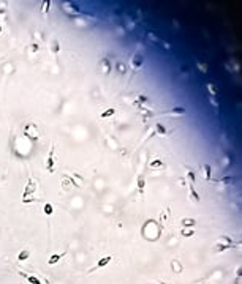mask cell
Here are the masks:
<instances>
[{
    "label": "cell",
    "instance_id": "8fae6325",
    "mask_svg": "<svg viewBox=\"0 0 242 284\" xmlns=\"http://www.w3.org/2000/svg\"><path fill=\"white\" fill-rule=\"evenodd\" d=\"M43 213L46 216H51L52 213H54V205L52 204H49V202H46L44 204V207H43Z\"/></svg>",
    "mask_w": 242,
    "mask_h": 284
},
{
    "label": "cell",
    "instance_id": "8992f818",
    "mask_svg": "<svg viewBox=\"0 0 242 284\" xmlns=\"http://www.w3.org/2000/svg\"><path fill=\"white\" fill-rule=\"evenodd\" d=\"M188 189H190V199H191L193 202H195V204H198L201 197H200V194L196 193V189H195V185H191V183H190V185H188Z\"/></svg>",
    "mask_w": 242,
    "mask_h": 284
},
{
    "label": "cell",
    "instance_id": "ac0fdd59",
    "mask_svg": "<svg viewBox=\"0 0 242 284\" xmlns=\"http://www.w3.org/2000/svg\"><path fill=\"white\" fill-rule=\"evenodd\" d=\"M171 268H173L174 272H177V273H180V272H182V265L179 264V260H176V259H173V260H171Z\"/></svg>",
    "mask_w": 242,
    "mask_h": 284
},
{
    "label": "cell",
    "instance_id": "484cf974",
    "mask_svg": "<svg viewBox=\"0 0 242 284\" xmlns=\"http://www.w3.org/2000/svg\"><path fill=\"white\" fill-rule=\"evenodd\" d=\"M30 51H32V52H38V51H40L38 44H35V43H33V44H30Z\"/></svg>",
    "mask_w": 242,
    "mask_h": 284
},
{
    "label": "cell",
    "instance_id": "7402d4cb",
    "mask_svg": "<svg viewBox=\"0 0 242 284\" xmlns=\"http://www.w3.org/2000/svg\"><path fill=\"white\" fill-rule=\"evenodd\" d=\"M180 235H182V237H193V235H195V232H193L191 229H188V230H187V229H182V230H180Z\"/></svg>",
    "mask_w": 242,
    "mask_h": 284
},
{
    "label": "cell",
    "instance_id": "4dcf8cb0",
    "mask_svg": "<svg viewBox=\"0 0 242 284\" xmlns=\"http://www.w3.org/2000/svg\"><path fill=\"white\" fill-rule=\"evenodd\" d=\"M0 33H2V26H0Z\"/></svg>",
    "mask_w": 242,
    "mask_h": 284
},
{
    "label": "cell",
    "instance_id": "ffe728a7",
    "mask_svg": "<svg viewBox=\"0 0 242 284\" xmlns=\"http://www.w3.org/2000/svg\"><path fill=\"white\" fill-rule=\"evenodd\" d=\"M51 5H52V2H43V10H41V13L43 14H47V11H49V8H51Z\"/></svg>",
    "mask_w": 242,
    "mask_h": 284
},
{
    "label": "cell",
    "instance_id": "4316f807",
    "mask_svg": "<svg viewBox=\"0 0 242 284\" xmlns=\"http://www.w3.org/2000/svg\"><path fill=\"white\" fill-rule=\"evenodd\" d=\"M35 201H37V199H35L33 196H30V199H24L22 204H29V202H35Z\"/></svg>",
    "mask_w": 242,
    "mask_h": 284
},
{
    "label": "cell",
    "instance_id": "603a6c76",
    "mask_svg": "<svg viewBox=\"0 0 242 284\" xmlns=\"http://www.w3.org/2000/svg\"><path fill=\"white\" fill-rule=\"evenodd\" d=\"M149 101H151V100H149V98L146 97V95H138V104H139V103H144V104H147Z\"/></svg>",
    "mask_w": 242,
    "mask_h": 284
},
{
    "label": "cell",
    "instance_id": "44dd1931",
    "mask_svg": "<svg viewBox=\"0 0 242 284\" xmlns=\"http://www.w3.org/2000/svg\"><path fill=\"white\" fill-rule=\"evenodd\" d=\"M187 177L190 178V183H191V185H195V182H196V175H195V172L188 169V172H187Z\"/></svg>",
    "mask_w": 242,
    "mask_h": 284
},
{
    "label": "cell",
    "instance_id": "5b68a950",
    "mask_svg": "<svg viewBox=\"0 0 242 284\" xmlns=\"http://www.w3.org/2000/svg\"><path fill=\"white\" fill-rule=\"evenodd\" d=\"M65 254L67 253H56V254H52L49 259H47V265H56L59 260H62L65 257Z\"/></svg>",
    "mask_w": 242,
    "mask_h": 284
},
{
    "label": "cell",
    "instance_id": "6da1fadb",
    "mask_svg": "<svg viewBox=\"0 0 242 284\" xmlns=\"http://www.w3.org/2000/svg\"><path fill=\"white\" fill-rule=\"evenodd\" d=\"M35 191H37V183L33 182V178H32V177H29L27 185H26V188H24V193H22L21 199H22V201H24V199H29L30 196H33V194H35Z\"/></svg>",
    "mask_w": 242,
    "mask_h": 284
},
{
    "label": "cell",
    "instance_id": "83f0119b",
    "mask_svg": "<svg viewBox=\"0 0 242 284\" xmlns=\"http://www.w3.org/2000/svg\"><path fill=\"white\" fill-rule=\"evenodd\" d=\"M240 273H242V267L239 265V267L236 268V276H237V278H240Z\"/></svg>",
    "mask_w": 242,
    "mask_h": 284
},
{
    "label": "cell",
    "instance_id": "2e32d148",
    "mask_svg": "<svg viewBox=\"0 0 242 284\" xmlns=\"http://www.w3.org/2000/svg\"><path fill=\"white\" fill-rule=\"evenodd\" d=\"M101 66L105 68V74H109V73H111L112 66H111V63H109L108 59H103V60H101Z\"/></svg>",
    "mask_w": 242,
    "mask_h": 284
},
{
    "label": "cell",
    "instance_id": "f546056e",
    "mask_svg": "<svg viewBox=\"0 0 242 284\" xmlns=\"http://www.w3.org/2000/svg\"><path fill=\"white\" fill-rule=\"evenodd\" d=\"M158 284H168V282H163V281H158Z\"/></svg>",
    "mask_w": 242,
    "mask_h": 284
},
{
    "label": "cell",
    "instance_id": "7c38bea8",
    "mask_svg": "<svg viewBox=\"0 0 242 284\" xmlns=\"http://www.w3.org/2000/svg\"><path fill=\"white\" fill-rule=\"evenodd\" d=\"M144 188H146V178H144L142 175L138 177V189H139V194L142 196L144 194Z\"/></svg>",
    "mask_w": 242,
    "mask_h": 284
},
{
    "label": "cell",
    "instance_id": "ba28073f",
    "mask_svg": "<svg viewBox=\"0 0 242 284\" xmlns=\"http://www.w3.org/2000/svg\"><path fill=\"white\" fill-rule=\"evenodd\" d=\"M30 257V251L29 249H21L17 254V262H26V260Z\"/></svg>",
    "mask_w": 242,
    "mask_h": 284
},
{
    "label": "cell",
    "instance_id": "d4e9b609",
    "mask_svg": "<svg viewBox=\"0 0 242 284\" xmlns=\"http://www.w3.org/2000/svg\"><path fill=\"white\" fill-rule=\"evenodd\" d=\"M220 182H222V183H234L236 178H234V177H223V178H220Z\"/></svg>",
    "mask_w": 242,
    "mask_h": 284
},
{
    "label": "cell",
    "instance_id": "4fadbf2b",
    "mask_svg": "<svg viewBox=\"0 0 242 284\" xmlns=\"http://www.w3.org/2000/svg\"><path fill=\"white\" fill-rule=\"evenodd\" d=\"M116 114V109L114 107H108V109H105L101 114H100V118H108V117H112Z\"/></svg>",
    "mask_w": 242,
    "mask_h": 284
},
{
    "label": "cell",
    "instance_id": "e0dca14e",
    "mask_svg": "<svg viewBox=\"0 0 242 284\" xmlns=\"http://www.w3.org/2000/svg\"><path fill=\"white\" fill-rule=\"evenodd\" d=\"M168 114L169 115H185L187 111L184 107H174V109H171V112H168Z\"/></svg>",
    "mask_w": 242,
    "mask_h": 284
},
{
    "label": "cell",
    "instance_id": "9a60e30c",
    "mask_svg": "<svg viewBox=\"0 0 242 284\" xmlns=\"http://www.w3.org/2000/svg\"><path fill=\"white\" fill-rule=\"evenodd\" d=\"M203 169H204V177H206V180H210V178H212V168H210V164H204Z\"/></svg>",
    "mask_w": 242,
    "mask_h": 284
},
{
    "label": "cell",
    "instance_id": "3957f363",
    "mask_svg": "<svg viewBox=\"0 0 242 284\" xmlns=\"http://www.w3.org/2000/svg\"><path fill=\"white\" fill-rule=\"evenodd\" d=\"M142 63H144V55H142V54H139V52H136V54L131 57V65H133V69H138V68H141V66H142Z\"/></svg>",
    "mask_w": 242,
    "mask_h": 284
},
{
    "label": "cell",
    "instance_id": "30bf717a",
    "mask_svg": "<svg viewBox=\"0 0 242 284\" xmlns=\"http://www.w3.org/2000/svg\"><path fill=\"white\" fill-rule=\"evenodd\" d=\"M149 166H151V169H160V168H165V161L157 158V159L151 161V163H149Z\"/></svg>",
    "mask_w": 242,
    "mask_h": 284
},
{
    "label": "cell",
    "instance_id": "277c9868",
    "mask_svg": "<svg viewBox=\"0 0 242 284\" xmlns=\"http://www.w3.org/2000/svg\"><path fill=\"white\" fill-rule=\"evenodd\" d=\"M109 262H112V256H105V257H101L98 262H96L95 268H92L90 272H93V270H96V268H103V267H106Z\"/></svg>",
    "mask_w": 242,
    "mask_h": 284
},
{
    "label": "cell",
    "instance_id": "d6986e66",
    "mask_svg": "<svg viewBox=\"0 0 242 284\" xmlns=\"http://www.w3.org/2000/svg\"><path fill=\"white\" fill-rule=\"evenodd\" d=\"M155 133H158L160 136H165L166 134V128L163 123H155Z\"/></svg>",
    "mask_w": 242,
    "mask_h": 284
},
{
    "label": "cell",
    "instance_id": "5bb4252c",
    "mask_svg": "<svg viewBox=\"0 0 242 284\" xmlns=\"http://www.w3.org/2000/svg\"><path fill=\"white\" fill-rule=\"evenodd\" d=\"M26 279L29 281V284H43V281H41L38 276H35V275H29V273H27Z\"/></svg>",
    "mask_w": 242,
    "mask_h": 284
},
{
    "label": "cell",
    "instance_id": "cb8c5ba5",
    "mask_svg": "<svg viewBox=\"0 0 242 284\" xmlns=\"http://www.w3.org/2000/svg\"><path fill=\"white\" fill-rule=\"evenodd\" d=\"M147 36H149V40H152V41H155V43H161V41H160V38H157V35H155L154 32H149V33H147Z\"/></svg>",
    "mask_w": 242,
    "mask_h": 284
},
{
    "label": "cell",
    "instance_id": "7a4b0ae2",
    "mask_svg": "<svg viewBox=\"0 0 242 284\" xmlns=\"http://www.w3.org/2000/svg\"><path fill=\"white\" fill-rule=\"evenodd\" d=\"M54 153H56V145L52 144V147L49 150V155H47V159H46V169H47V172H49V174H54V164H56Z\"/></svg>",
    "mask_w": 242,
    "mask_h": 284
},
{
    "label": "cell",
    "instance_id": "9c48e42d",
    "mask_svg": "<svg viewBox=\"0 0 242 284\" xmlns=\"http://www.w3.org/2000/svg\"><path fill=\"white\" fill-rule=\"evenodd\" d=\"M180 224H182L185 229H187V227L190 229V227H193V226L196 224V220H193V218H182V220H180Z\"/></svg>",
    "mask_w": 242,
    "mask_h": 284
},
{
    "label": "cell",
    "instance_id": "f1b7e54d",
    "mask_svg": "<svg viewBox=\"0 0 242 284\" xmlns=\"http://www.w3.org/2000/svg\"><path fill=\"white\" fill-rule=\"evenodd\" d=\"M75 177H76V178H78L79 182H84V178H82V177H81L79 174H76V172H75Z\"/></svg>",
    "mask_w": 242,
    "mask_h": 284
},
{
    "label": "cell",
    "instance_id": "52a82bcc",
    "mask_svg": "<svg viewBox=\"0 0 242 284\" xmlns=\"http://www.w3.org/2000/svg\"><path fill=\"white\" fill-rule=\"evenodd\" d=\"M51 52L57 57L59 55V52H60V43H59V40L57 38H54L52 41H51Z\"/></svg>",
    "mask_w": 242,
    "mask_h": 284
}]
</instances>
